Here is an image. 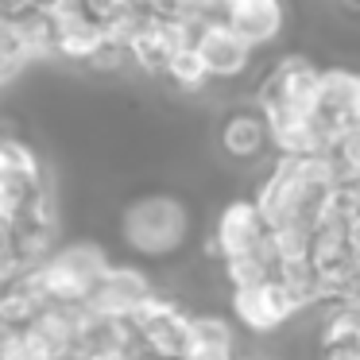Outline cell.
<instances>
[{
  "instance_id": "8fae6325",
  "label": "cell",
  "mask_w": 360,
  "mask_h": 360,
  "mask_svg": "<svg viewBox=\"0 0 360 360\" xmlns=\"http://www.w3.org/2000/svg\"><path fill=\"white\" fill-rule=\"evenodd\" d=\"M163 82L171 89H179V94H205V89L213 86L210 70H205L202 55H198L194 47H179L171 58V66H167Z\"/></svg>"
},
{
  "instance_id": "7c38bea8",
  "label": "cell",
  "mask_w": 360,
  "mask_h": 360,
  "mask_svg": "<svg viewBox=\"0 0 360 360\" xmlns=\"http://www.w3.org/2000/svg\"><path fill=\"white\" fill-rule=\"evenodd\" d=\"M318 360H360V345H337V349H326Z\"/></svg>"
},
{
  "instance_id": "30bf717a",
  "label": "cell",
  "mask_w": 360,
  "mask_h": 360,
  "mask_svg": "<svg viewBox=\"0 0 360 360\" xmlns=\"http://www.w3.org/2000/svg\"><path fill=\"white\" fill-rule=\"evenodd\" d=\"M186 360H240L233 318L217 310H194L190 318V356Z\"/></svg>"
},
{
  "instance_id": "4fadbf2b",
  "label": "cell",
  "mask_w": 360,
  "mask_h": 360,
  "mask_svg": "<svg viewBox=\"0 0 360 360\" xmlns=\"http://www.w3.org/2000/svg\"><path fill=\"white\" fill-rule=\"evenodd\" d=\"M132 349H136V345H132ZM132 349H128V352H132ZM128 352H105V356H89V360H132Z\"/></svg>"
},
{
  "instance_id": "3957f363",
  "label": "cell",
  "mask_w": 360,
  "mask_h": 360,
  "mask_svg": "<svg viewBox=\"0 0 360 360\" xmlns=\"http://www.w3.org/2000/svg\"><path fill=\"white\" fill-rule=\"evenodd\" d=\"M217 151L225 155L229 167L236 171H264L267 151H275L271 124L256 101H236L225 105L217 117Z\"/></svg>"
},
{
  "instance_id": "9c48e42d",
  "label": "cell",
  "mask_w": 360,
  "mask_h": 360,
  "mask_svg": "<svg viewBox=\"0 0 360 360\" xmlns=\"http://www.w3.org/2000/svg\"><path fill=\"white\" fill-rule=\"evenodd\" d=\"M225 27L236 32L252 51H267L283 39L287 27V8L279 0H229L225 4Z\"/></svg>"
},
{
  "instance_id": "7a4b0ae2",
  "label": "cell",
  "mask_w": 360,
  "mask_h": 360,
  "mask_svg": "<svg viewBox=\"0 0 360 360\" xmlns=\"http://www.w3.org/2000/svg\"><path fill=\"white\" fill-rule=\"evenodd\" d=\"M109 267H112L109 252L97 240L78 236V240H63V248L47 264L35 267V279H39L47 306H89V298L109 275Z\"/></svg>"
},
{
  "instance_id": "ba28073f",
  "label": "cell",
  "mask_w": 360,
  "mask_h": 360,
  "mask_svg": "<svg viewBox=\"0 0 360 360\" xmlns=\"http://www.w3.org/2000/svg\"><path fill=\"white\" fill-rule=\"evenodd\" d=\"M194 51L202 55L213 86H233V82H244V78L256 74V51H252L236 32H229L225 20L202 27L198 39H194Z\"/></svg>"
},
{
  "instance_id": "5bb4252c",
  "label": "cell",
  "mask_w": 360,
  "mask_h": 360,
  "mask_svg": "<svg viewBox=\"0 0 360 360\" xmlns=\"http://www.w3.org/2000/svg\"><path fill=\"white\" fill-rule=\"evenodd\" d=\"M8 171V159H4V140H0V174Z\"/></svg>"
},
{
  "instance_id": "52a82bcc",
  "label": "cell",
  "mask_w": 360,
  "mask_h": 360,
  "mask_svg": "<svg viewBox=\"0 0 360 360\" xmlns=\"http://www.w3.org/2000/svg\"><path fill=\"white\" fill-rule=\"evenodd\" d=\"M210 233H213V240H217V248H221V264H225V259L256 256L259 244L271 236V229H267L264 213L256 210L252 198H229V202L217 210V217H213Z\"/></svg>"
},
{
  "instance_id": "5b68a950",
  "label": "cell",
  "mask_w": 360,
  "mask_h": 360,
  "mask_svg": "<svg viewBox=\"0 0 360 360\" xmlns=\"http://www.w3.org/2000/svg\"><path fill=\"white\" fill-rule=\"evenodd\" d=\"M229 314L252 337H279L298 318L295 302H290L287 290L275 279L259 283V287H248V290H229Z\"/></svg>"
},
{
  "instance_id": "6da1fadb",
  "label": "cell",
  "mask_w": 360,
  "mask_h": 360,
  "mask_svg": "<svg viewBox=\"0 0 360 360\" xmlns=\"http://www.w3.org/2000/svg\"><path fill=\"white\" fill-rule=\"evenodd\" d=\"M117 236L136 259L151 267H179L194 248V205L179 190H136L117 210Z\"/></svg>"
},
{
  "instance_id": "8992f818",
  "label": "cell",
  "mask_w": 360,
  "mask_h": 360,
  "mask_svg": "<svg viewBox=\"0 0 360 360\" xmlns=\"http://www.w3.org/2000/svg\"><path fill=\"white\" fill-rule=\"evenodd\" d=\"M159 290L163 287L155 283V275H151L148 267H140V264H112L109 275L101 279V287H97L94 298H89V310L105 314V318L132 321L136 310H140L143 302H151Z\"/></svg>"
},
{
  "instance_id": "277c9868",
  "label": "cell",
  "mask_w": 360,
  "mask_h": 360,
  "mask_svg": "<svg viewBox=\"0 0 360 360\" xmlns=\"http://www.w3.org/2000/svg\"><path fill=\"white\" fill-rule=\"evenodd\" d=\"M310 124L329 143V151L349 132H360V70L356 66H326L318 101L310 109Z\"/></svg>"
}]
</instances>
